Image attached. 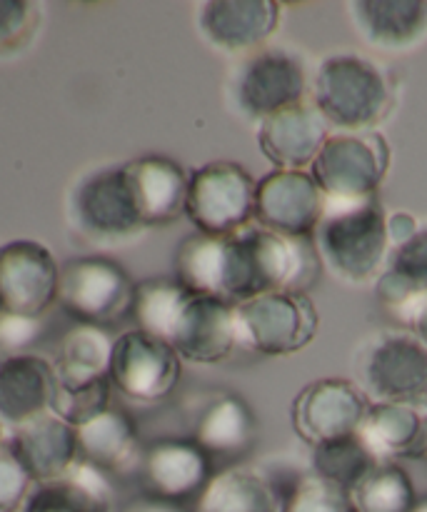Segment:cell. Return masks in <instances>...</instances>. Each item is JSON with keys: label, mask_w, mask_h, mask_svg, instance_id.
<instances>
[{"label": "cell", "mask_w": 427, "mask_h": 512, "mask_svg": "<svg viewBox=\"0 0 427 512\" xmlns=\"http://www.w3.org/2000/svg\"><path fill=\"white\" fill-rule=\"evenodd\" d=\"M60 268L35 240H10L0 248V298L5 313L40 318L58 300Z\"/></svg>", "instance_id": "15"}, {"label": "cell", "mask_w": 427, "mask_h": 512, "mask_svg": "<svg viewBox=\"0 0 427 512\" xmlns=\"http://www.w3.org/2000/svg\"><path fill=\"white\" fill-rule=\"evenodd\" d=\"M358 512H413L418 495L413 480L395 463H383L353 490Z\"/></svg>", "instance_id": "31"}, {"label": "cell", "mask_w": 427, "mask_h": 512, "mask_svg": "<svg viewBox=\"0 0 427 512\" xmlns=\"http://www.w3.org/2000/svg\"><path fill=\"white\" fill-rule=\"evenodd\" d=\"M375 295L380 305L400 320L405 310L420 298L427 295V228H420L418 233L403 245L390 248L385 268L375 283Z\"/></svg>", "instance_id": "25"}, {"label": "cell", "mask_w": 427, "mask_h": 512, "mask_svg": "<svg viewBox=\"0 0 427 512\" xmlns=\"http://www.w3.org/2000/svg\"><path fill=\"white\" fill-rule=\"evenodd\" d=\"M68 225L90 243H125L145 225L123 165L83 175L65 200Z\"/></svg>", "instance_id": "6"}, {"label": "cell", "mask_w": 427, "mask_h": 512, "mask_svg": "<svg viewBox=\"0 0 427 512\" xmlns=\"http://www.w3.org/2000/svg\"><path fill=\"white\" fill-rule=\"evenodd\" d=\"M258 423L238 395H215L193 418V440L208 458H235L253 445Z\"/></svg>", "instance_id": "24"}, {"label": "cell", "mask_w": 427, "mask_h": 512, "mask_svg": "<svg viewBox=\"0 0 427 512\" xmlns=\"http://www.w3.org/2000/svg\"><path fill=\"white\" fill-rule=\"evenodd\" d=\"M310 95L325 123L348 133H365L393 105L390 83L380 65L365 55H328L310 80Z\"/></svg>", "instance_id": "4"}, {"label": "cell", "mask_w": 427, "mask_h": 512, "mask_svg": "<svg viewBox=\"0 0 427 512\" xmlns=\"http://www.w3.org/2000/svg\"><path fill=\"white\" fill-rule=\"evenodd\" d=\"M313 245L320 263L335 278L355 285L378 280L390 253L388 215L378 198L358 203L325 200Z\"/></svg>", "instance_id": "3"}, {"label": "cell", "mask_w": 427, "mask_h": 512, "mask_svg": "<svg viewBox=\"0 0 427 512\" xmlns=\"http://www.w3.org/2000/svg\"><path fill=\"white\" fill-rule=\"evenodd\" d=\"M320 268L313 240L280 238L253 223L225 238L195 233L175 253L178 283L230 305L273 290L308 293Z\"/></svg>", "instance_id": "1"}, {"label": "cell", "mask_w": 427, "mask_h": 512, "mask_svg": "<svg viewBox=\"0 0 427 512\" xmlns=\"http://www.w3.org/2000/svg\"><path fill=\"white\" fill-rule=\"evenodd\" d=\"M398 323L405 325V328L410 330V335H413L415 340H420V345H425L427 348V295L425 298H420L418 303L410 305Z\"/></svg>", "instance_id": "37"}, {"label": "cell", "mask_w": 427, "mask_h": 512, "mask_svg": "<svg viewBox=\"0 0 427 512\" xmlns=\"http://www.w3.org/2000/svg\"><path fill=\"white\" fill-rule=\"evenodd\" d=\"M280 23L273 0H208L198 5V28L213 48L225 53H253Z\"/></svg>", "instance_id": "17"}, {"label": "cell", "mask_w": 427, "mask_h": 512, "mask_svg": "<svg viewBox=\"0 0 427 512\" xmlns=\"http://www.w3.org/2000/svg\"><path fill=\"white\" fill-rule=\"evenodd\" d=\"M328 140V123L313 103H298L270 115L258 128V145L278 170H303L313 165Z\"/></svg>", "instance_id": "18"}, {"label": "cell", "mask_w": 427, "mask_h": 512, "mask_svg": "<svg viewBox=\"0 0 427 512\" xmlns=\"http://www.w3.org/2000/svg\"><path fill=\"white\" fill-rule=\"evenodd\" d=\"M283 512H358V508L353 495L310 473L283 500Z\"/></svg>", "instance_id": "33"}, {"label": "cell", "mask_w": 427, "mask_h": 512, "mask_svg": "<svg viewBox=\"0 0 427 512\" xmlns=\"http://www.w3.org/2000/svg\"><path fill=\"white\" fill-rule=\"evenodd\" d=\"M358 435L378 463L423 458L427 445V405L370 403Z\"/></svg>", "instance_id": "23"}, {"label": "cell", "mask_w": 427, "mask_h": 512, "mask_svg": "<svg viewBox=\"0 0 427 512\" xmlns=\"http://www.w3.org/2000/svg\"><path fill=\"white\" fill-rule=\"evenodd\" d=\"M145 495L185 505V500H198L205 485L213 478L210 458L193 438H168L150 445L140 463Z\"/></svg>", "instance_id": "16"}, {"label": "cell", "mask_w": 427, "mask_h": 512, "mask_svg": "<svg viewBox=\"0 0 427 512\" xmlns=\"http://www.w3.org/2000/svg\"><path fill=\"white\" fill-rule=\"evenodd\" d=\"M8 448L38 485L65 478V473L78 460L75 428L53 413H45L15 428Z\"/></svg>", "instance_id": "19"}, {"label": "cell", "mask_w": 427, "mask_h": 512, "mask_svg": "<svg viewBox=\"0 0 427 512\" xmlns=\"http://www.w3.org/2000/svg\"><path fill=\"white\" fill-rule=\"evenodd\" d=\"M38 5L28 0H0V55L30 43L38 28Z\"/></svg>", "instance_id": "34"}, {"label": "cell", "mask_w": 427, "mask_h": 512, "mask_svg": "<svg viewBox=\"0 0 427 512\" xmlns=\"http://www.w3.org/2000/svg\"><path fill=\"white\" fill-rule=\"evenodd\" d=\"M378 465V458L360 440V435L328 440L313 448V475L335 485V488L353 493Z\"/></svg>", "instance_id": "30"}, {"label": "cell", "mask_w": 427, "mask_h": 512, "mask_svg": "<svg viewBox=\"0 0 427 512\" xmlns=\"http://www.w3.org/2000/svg\"><path fill=\"white\" fill-rule=\"evenodd\" d=\"M0 448H3V425H0Z\"/></svg>", "instance_id": "41"}, {"label": "cell", "mask_w": 427, "mask_h": 512, "mask_svg": "<svg viewBox=\"0 0 427 512\" xmlns=\"http://www.w3.org/2000/svg\"><path fill=\"white\" fill-rule=\"evenodd\" d=\"M228 103L238 115L263 123L270 115L305 103L310 75L305 60L283 45H263L243 55L228 75Z\"/></svg>", "instance_id": "5"}, {"label": "cell", "mask_w": 427, "mask_h": 512, "mask_svg": "<svg viewBox=\"0 0 427 512\" xmlns=\"http://www.w3.org/2000/svg\"><path fill=\"white\" fill-rule=\"evenodd\" d=\"M370 403L350 380L323 378L305 385L293 400L290 418L300 440L315 448L328 440L358 435Z\"/></svg>", "instance_id": "14"}, {"label": "cell", "mask_w": 427, "mask_h": 512, "mask_svg": "<svg viewBox=\"0 0 427 512\" xmlns=\"http://www.w3.org/2000/svg\"><path fill=\"white\" fill-rule=\"evenodd\" d=\"M133 315L138 330L168 343L190 363H220L238 345L235 305L195 293L175 278L135 285Z\"/></svg>", "instance_id": "2"}, {"label": "cell", "mask_w": 427, "mask_h": 512, "mask_svg": "<svg viewBox=\"0 0 427 512\" xmlns=\"http://www.w3.org/2000/svg\"><path fill=\"white\" fill-rule=\"evenodd\" d=\"M323 210V190L305 170H273L255 183V225L280 238L313 240Z\"/></svg>", "instance_id": "13"}, {"label": "cell", "mask_w": 427, "mask_h": 512, "mask_svg": "<svg viewBox=\"0 0 427 512\" xmlns=\"http://www.w3.org/2000/svg\"><path fill=\"white\" fill-rule=\"evenodd\" d=\"M145 228L170 225L185 215L190 175L175 160L145 155L123 165Z\"/></svg>", "instance_id": "21"}, {"label": "cell", "mask_w": 427, "mask_h": 512, "mask_svg": "<svg viewBox=\"0 0 427 512\" xmlns=\"http://www.w3.org/2000/svg\"><path fill=\"white\" fill-rule=\"evenodd\" d=\"M418 223H415L413 215L408 213H395L388 218V240H390V248L395 245H403L405 240L413 238L418 233Z\"/></svg>", "instance_id": "38"}, {"label": "cell", "mask_w": 427, "mask_h": 512, "mask_svg": "<svg viewBox=\"0 0 427 512\" xmlns=\"http://www.w3.org/2000/svg\"><path fill=\"white\" fill-rule=\"evenodd\" d=\"M183 360L163 340L128 330L115 338L110 358V385L133 403L153 405L168 398L180 383Z\"/></svg>", "instance_id": "12"}, {"label": "cell", "mask_w": 427, "mask_h": 512, "mask_svg": "<svg viewBox=\"0 0 427 512\" xmlns=\"http://www.w3.org/2000/svg\"><path fill=\"white\" fill-rule=\"evenodd\" d=\"M30 485H33V478L15 460L8 445H3L0 448V512L23 510L30 495Z\"/></svg>", "instance_id": "35"}, {"label": "cell", "mask_w": 427, "mask_h": 512, "mask_svg": "<svg viewBox=\"0 0 427 512\" xmlns=\"http://www.w3.org/2000/svg\"><path fill=\"white\" fill-rule=\"evenodd\" d=\"M413 512H427V498H423V500H418V503H415V508H413Z\"/></svg>", "instance_id": "40"}, {"label": "cell", "mask_w": 427, "mask_h": 512, "mask_svg": "<svg viewBox=\"0 0 427 512\" xmlns=\"http://www.w3.org/2000/svg\"><path fill=\"white\" fill-rule=\"evenodd\" d=\"M423 460H427V445H425V453H423Z\"/></svg>", "instance_id": "43"}, {"label": "cell", "mask_w": 427, "mask_h": 512, "mask_svg": "<svg viewBox=\"0 0 427 512\" xmlns=\"http://www.w3.org/2000/svg\"><path fill=\"white\" fill-rule=\"evenodd\" d=\"M55 368L40 355L10 353L0 358V423L13 428L50 413Z\"/></svg>", "instance_id": "20"}, {"label": "cell", "mask_w": 427, "mask_h": 512, "mask_svg": "<svg viewBox=\"0 0 427 512\" xmlns=\"http://www.w3.org/2000/svg\"><path fill=\"white\" fill-rule=\"evenodd\" d=\"M195 512H283V500L260 470L235 465L210 478Z\"/></svg>", "instance_id": "28"}, {"label": "cell", "mask_w": 427, "mask_h": 512, "mask_svg": "<svg viewBox=\"0 0 427 512\" xmlns=\"http://www.w3.org/2000/svg\"><path fill=\"white\" fill-rule=\"evenodd\" d=\"M20 512H110V483L103 470L75 460L65 478L38 485Z\"/></svg>", "instance_id": "26"}, {"label": "cell", "mask_w": 427, "mask_h": 512, "mask_svg": "<svg viewBox=\"0 0 427 512\" xmlns=\"http://www.w3.org/2000/svg\"><path fill=\"white\" fill-rule=\"evenodd\" d=\"M238 345L268 358L300 353L318 333V310L308 293L273 290L235 305Z\"/></svg>", "instance_id": "7"}, {"label": "cell", "mask_w": 427, "mask_h": 512, "mask_svg": "<svg viewBox=\"0 0 427 512\" xmlns=\"http://www.w3.org/2000/svg\"><path fill=\"white\" fill-rule=\"evenodd\" d=\"M255 180L230 160H215L190 173L185 215L198 233L225 238L253 223Z\"/></svg>", "instance_id": "11"}, {"label": "cell", "mask_w": 427, "mask_h": 512, "mask_svg": "<svg viewBox=\"0 0 427 512\" xmlns=\"http://www.w3.org/2000/svg\"><path fill=\"white\" fill-rule=\"evenodd\" d=\"M38 318H23V315H0V345L13 353L33 343L38 338Z\"/></svg>", "instance_id": "36"}, {"label": "cell", "mask_w": 427, "mask_h": 512, "mask_svg": "<svg viewBox=\"0 0 427 512\" xmlns=\"http://www.w3.org/2000/svg\"><path fill=\"white\" fill-rule=\"evenodd\" d=\"M5 313V308H3V298H0V315Z\"/></svg>", "instance_id": "42"}, {"label": "cell", "mask_w": 427, "mask_h": 512, "mask_svg": "<svg viewBox=\"0 0 427 512\" xmlns=\"http://www.w3.org/2000/svg\"><path fill=\"white\" fill-rule=\"evenodd\" d=\"M390 163V150L378 133L328 135L310 175L330 203H358L378 198Z\"/></svg>", "instance_id": "8"}, {"label": "cell", "mask_w": 427, "mask_h": 512, "mask_svg": "<svg viewBox=\"0 0 427 512\" xmlns=\"http://www.w3.org/2000/svg\"><path fill=\"white\" fill-rule=\"evenodd\" d=\"M123 512H188L185 505L170 503V500L153 498V495H143V498L133 500Z\"/></svg>", "instance_id": "39"}, {"label": "cell", "mask_w": 427, "mask_h": 512, "mask_svg": "<svg viewBox=\"0 0 427 512\" xmlns=\"http://www.w3.org/2000/svg\"><path fill=\"white\" fill-rule=\"evenodd\" d=\"M135 283L128 270L115 260L103 255H85L68 260L60 268L58 303L78 325H105L120 323L133 313Z\"/></svg>", "instance_id": "9"}, {"label": "cell", "mask_w": 427, "mask_h": 512, "mask_svg": "<svg viewBox=\"0 0 427 512\" xmlns=\"http://www.w3.org/2000/svg\"><path fill=\"white\" fill-rule=\"evenodd\" d=\"M78 460L103 473H120L138 460V430L120 410L108 408L90 423L75 428Z\"/></svg>", "instance_id": "27"}, {"label": "cell", "mask_w": 427, "mask_h": 512, "mask_svg": "<svg viewBox=\"0 0 427 512\" xmlns=\"http://www.w3.org/2000/svg\"><path fill=\"white\" fill-rule=\"evenodd\" d=\"M360 38L380 50H408L427 35V0H350Z\"/></svg>", "instance_id": "22"}, {"label": "cell", "mask_w": 427, "mask_h": 512, "mask_svg": "<svg viewBox=\"0 0 427 512\" xmlns=\"http://www.w3.org/2000/svg\"><path fill=\"white\" fill-rule=\"evenodd\" d=\"M110 335L95 325H75L60 340L55 380L60 385H88L108 378L113 358Z\"/></svg>", "instance_id": "29"}, {"label": "cell", "mask_w": 427, "mask_h": 512, "mask_svg": "<svg viewBox=\"0 0 427 512\" xmlns=\"http://www.w3.org/2000/svg\"><path fill=\"white\" fill-rule=\"evenodd\" d=\"M110 378L95 380L88 385H60L55 383V395L53 405H50V413L58 415L60 420H65L73 428L90 423L93 418H98L100 413L110 408Z\"/></svg>", "instance_id": "32"}, {"label": "cell", "mask_w": 427, "mask_h": 512, "mask_svg": "<svg viewBox=\"0 0 427 512\" xmlns=\"http://www.w3.org/2000/svg\"><path fill=\"white\" fill-rule=\"evenodd\" d=\"M360 390L373 403L427 405V348L410 333L370 340L355 363Z\"/></svg>", "instance_id": "10"}]
</instances>
